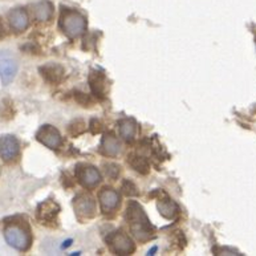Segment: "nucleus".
Masks as SVG:
<instances>
[{
	"label": "nucleus",
	"mask_w": 256,
	"mask_h": 256,
	"mask_svg": "<svg viewBox=\"0 0 256 256\" xmlns=\"http://www.w3.org/2000/svg\"><path fill=\"white\" fill-rule=\"evenodd\" d=\"M136 124L132 120H124L120 124V134L125 141H133L136 137Z\"/></svg>",
	"instance_id": "16"
},
{
	"label": "nucleus",
	"mask_w": 256,
	"mask_h": 256,
	"mask_svg": "<svg viewBox=\"0 0 256 256\" xmlns=\"http://www.w3.org/2000/svg\"><path fill=\"white\" fill-rule=\"evenodd\" d=\"M128 220L130 230L138 240H146L152 235V226L149 219L137 202H130L128 204Z\"/></svg>",
	"instance_id": "1"
},
{
	"label": "nucleus",
	"mask_w": 256,
	"mask_h": 256,
	"mask_svg": "<svg viewBox=\"0 0 256 256\" xmlns=\"http://www.w3.org/2000/svg\"><path fill=\"white\" fill-rule=\"evenodd\" d=\"M108 242L110 244L112 250L118 255H130L134 251V243L132 242L126 234L124 232H113L108 236Z\"/></svg>",
	"instance_id": "5"
},
{
	"label": "nucleus",
	"mask_w": 256,
	"mask_h": 256,
	"mask_svg": "<svg viewBox=\"0 0 256 256\" xmlns=\"http://www.w3.org/2000/svg\"><path fill=\"white\" fill-rule=\"evenodd\" d=\"M36 138H38V142H42V145L50 148V149H58L62 142L58 130L56 128L50 126V125H44L42 128H40L36 133Z\"/></svg>",
	"instance_id": "6"
},
{
	"label": "nucleus",
	"mask_w": 256,
	"mask_h": 256,
	"mask_svg": "<svg viewBox=\"0 0 256 256\" xmlns=\"http://www.w3.org/2000/svg\"><path fill=\"white\" fill-rule=\"evenodd\" d=\"M60 27L62 28V31L68 38H74L84 34L86 22L80 12L74 11L72 8H62V16H60Z\"/></svg>",
	"instance_id": "3"
},
{
	"label": "nucleus",
	"mask_w": 256,
	"mask_h": 256,
	"mask_svg": "<svg viewBox=\"0 0 256 256\" xmlns=\"http://www.w3.org/2000/svg\"><path fill=\"white\" fill-rule=\"evenodd\" d=\"M74 210L81 218H90L96 212V203L88 195H80L74 199Z\"/></svg>",
	"instance_id": "8"
},
{
	"label": "nucleus",
	"mask_w": 256,
	"mask_h": 256,
	"mask_svg": "<svg viewBox=\"0 0 256 256\" xmlns=\"http://www.w3.org/2000/svg\"><path fill=\"white\" fill-rule=\"evenodd\" d=\"M19 142L14 136L0 137V157L4 160H15L19 154Z\"/></svg>",
	"instance_id": "7"
},
{
	"label": "nucleus",
	"mask_w": 256,
	"mask_h": 256,
	"mask_svg": "<svg viewBox=\"0 0 256 256\" xmlns=\"http://www.w3.org/2000/svg\"><path fill=\"white\" fill-rule=\"evenodd\" d=\"M98 199L104 212H109V211L114 210L120 202L118 194L112 188H104L102 192H100Z\"/></svg>",
	"instance_id": "11"
},
{
	"label": "nucleus",
	"mask_w": 256,
	"mask_h": 256,
	"mask_svg": "<svg viewBox=\"0 0 256 256\" xmlns=\"http://www.w3.org/2000/svg\"><path fill=\"white\" fill-rule=\"evenodd\" d=\"M8 20H10L11 27L16 32H23L30 26V18H28L27 11L23 10V8H15V10H12L8 14Z\"/></svg>",
	"instance_id": "9"
},
{
	"label": "nucleus",
	"mask_w": 256,
	"mask_h": 256,
	"mask_svg": "<svg viewBox=\"0 0 256 256\" xmlns=\"http://www.w3.org/2000/svg\"><path fill=\"white\" fill-rule=\"evenodd\" d=\"M77 176L85 188H93L101 180L98 170L93 166H84V168H78L77 170Z\"/></svg>",
	"instance_id": "10"
},
{
	"label": "nucleus",
	"mask_w": 256,
	"mask_h": 256,
	"mask_svg": "<svg viewBox=\"0 0 256 256\" xmlns=\"http://www.w3.org/2000/svg\"><path fill=\"white\" fill-rule=\"evenodd\" d=\"M4 238L12 248L18 251H27L32 242L31 232L27 226L20 223H11L4 228Z\"/></svg>",
	"instance_id": "2"
},
{
	"label": "nucleus",
	"mask_w": 256,
	"mask_h": 256,
	"mask_svg": "<svg viewBox=\"0 0 256 256\" xmlns=\"http://www.w3.org/2000/svg\"><path fill=\"white\" fill-rule=\"evenodd\" d=\"M158 211L160 214L166 219H172L176 216V211H178V206L174 200L170 199H164L158 203Z\"/></svg>",
	"instance_id": "14"
},
{
	"label": "nucleus",
	"mask_w": 256,
	"mask_h": 256,
	"mask_svg": "<svg viewBox=\"0 0 256 256\" xmlns=\"http://www.w3.org/2000/svg\"><path fill=\"white\" fill-rule=\"evenodd\" d=\"M101 150H102V153L105 156L116 157V156H118L121 153V145L117 141V138L110 136V134H106L101 141Z\"/></svg>",
	"instance_id": "13"
},
{
	"label": "nucleus",
	"mask_w": 256,
	"mask_h": 256,
	"mask_svg": "<svg viewBox=\"0 0 256 256\" xmlns=\"http://www.w3.org/2000/svg\"><path fill=\"white\" fill-rule=\"evenodd\" d=\"M32 12L38 22H48L54 15V4L50 3V0H42L34 4Z\"/></svg>",
	"instance_id": "12"
},
{
	"label": "nucleus",
	"mask_w": 256,
	"mask_h": 256,
	"mask_svg": "<svg viewBox=\"0 0 256 256\" xmlns=\"http://www.w3.org/2000/svg\"><path fill=\"white\" fill-rule=\"evenodd\" d=\"M19 69L18 60L7 50H0V78L4 85L11 84Z\"/></svg>",
	"instance_id": "4"
},
{
	"label": "nucleus",
	"mask_w": 256,
	"mask_h": 256,
	"mask_svg": "<svg viewBox=\"0 0 256 256\" xmlns=\"http://www.w3.org/2000/svg\"><path fill=\"white\" fill-rule=\"evenodd\" d=\"M42 77L50 81V82H58L62 76V68L60 65L50 64L42 68Z\"/></svg>",
	"instance_id": "15"
}]
</instances>
